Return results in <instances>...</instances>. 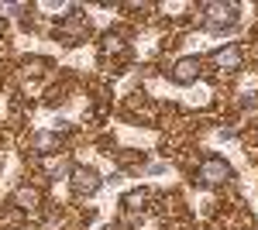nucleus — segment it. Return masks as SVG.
Instances as JSON below:
<instances>
[{
    "label": "nucleus",
    "instance_id": "2",
    "mask_svg": "<svg viewBox=\"0 0 258 230\" xmlns=\"http://www.w3.org/2000/svg\"><path fill=\"white\" fill-rule=\"evenodd\" d=\"M52 35L62 41V45H80L86 35H90V21L83 18V11H69L66 18L55 21V28H52Z\"/></svg>",
    "mask_w": 258,
    "mask_h": 230
},
{
    "label": "nucleus",
    "instance_id": "7",
    "mask_svg": "<svg viewBox=\"0 0 258 230\" xmlns=\"http://www.w3.org/2000/svg\"><path fill=\"white\" fill-rule=\"evenodd\" d=\"M11 199H14V206H21V210H28V213H35V210H38V203H41L38 189H31V186H18Z\"/></svg>",
    "mask_w": 258,
    "mask_h": 230
},
{
    "label": "nucleus",
    "instance_id": "5",
    "mask_svg": "<svg viewBox=\"0 0 258 230\" xmlns=\"http://www.w3.org/2000/svg\"><path fill=\"white\" fill-rule=\"evenodd\" d=\"M210 62L217 65L220 72H238L241 65H244V52H241V45H224V48H217L214 55H210Z\"/></svg>",
    "mask_w": 258,
    "mask_h": 230
},
{
    "label": "nucleus",
    "instance_id": "12",
    "mask_svg": "<svg viewBox=\"0 0 258 230\" xmlns=\"http://www.w3.org/2000/svg\"><path fill=\"white\" fill-rule=\"evenodd\" d=\"M4 11H7V14H18V11H28V7H24V4H0V14H4Z\"/></svg>",
    "mask_w": 258,
    "mask_h": 230
},
{
    "label": "nucleus",
    "instance_id": "10",
    "mask_svg": "<svg viewBox=\"0 0 258 230\" xmlns=\"http://www.w3.org/2000/svg\"><path fill=\"white\" fill-rule=\"evenodd\" d=\"M124 48H127V45H124L120 35H110V31H107V35L100 38V52H103V55H107V52H124Z\"/></svg>",
    "mask_w": 258,
    "mask_h": 230
},
{
    "label": "nucleus",
    "instance_id": "13",
    "mask_svg": "<svg viewBox=\"0 0 258 230\" xmlns=\"http://www.w3.org/2000/svg\"><path fill=\"white\" fill-rule=\"evenodd\" d=\"M0 35H4V21H0Z\"/></svg>",
    "mask_w": 258,
    "mask_h": 230
},
{
    "label": "nucleus",
    "instance_id": "11",
    "mask_svg": "<svg viewBox=\"0 0 258 230\" xmlns=\"http://www.w3.org/2000/svg\"><path fill=\"white\" fill-rule=\"evenodd\" d=\"M241 107L248 110V107H258V93H244L241 96Z\"/></svg>",
    "mask_w": 258,
    "mask_h": 230
},
{
    "label": "nucleus",
    "instance_id": "4",
    "mask_svg": "<svg viewBox=\"0 0 258 230\" xmlns=\"http://www.w3.org/2000/svg\"><path fill=\"white\" fill-rule=\"evenodd\" d=\"M69 186H73V196H76V199H90V196H97V192H100L103 179H100L97 169H90V165H76V169L69 172Z\"/></svg>",
    "mask_w": 258,
    "mask_h": 230
},
{
    "label": "nucleus",
    "instance_id": "3",
    "mask_svg": "<svg viewBox=\"0 0 258 230\" xmlns=\"http://www.w3.org/2000/svg\"><path fill=\"white\" fill-rule=\"evenodd\" d=\"M234 179V169L220 158V155H207L203 162H200V169H197V182L200 186H224V182H231Z\"/></svg>",
    "mask_w": 258,
    "mask_h": 230
},
{
    "label": "nucleus",
    "instance_id": "6",
    "mask_svg": "<svg viewBox=\"0 0 258 230\" xmlns=\"http://www.w3.org/2000/svg\"><path fill=\"white\" fill-rule=\"evenodd\" d=\"M172 83H179V86H189V83H197L200 79V58L197 55H186V58H179L176 65H172Z\"/></svg>",
    "mask_w": 258,
    "mask_h": 230
},
{
    "label": "nucleus",
    "instance_id": "9",
    "mask_svg": "<svg viewBox=\"0 0 258 230\" xmlns=\"http://www.w3.org/2000/svg\"><path fill=\"white\" fill-rule=\"evenodd\" d=\"M31 144H35V151H38V155H52L55 148H59V137H55V134H48V131H38Z\"/></svg>",
    "mask_w": 258,
    "mask_h": 230
},
{
    "label": "nucleus",
    "instance_id": "8",
    "mask_svg": "<svg viewBox=\"0 0 258 230\" xmlns=\"http://www.w3.org/2000/svg\"><path fill=\"white\" fill-rule=\"evenodd\" d=\"M148 196H152L148 189H131V192H124V196H120V206H124V210H131V213H138V210H145Z\"/></svg>",
    "mask_w": 258,
    "mask_h": 230
},
{
    "label": "nucleus",
    "instance_id": "1",
    "mask_svg": "<svg viewBox=\"0 0 258 230\" xmlns=\"http://www.w3.org/2000/svg\"><path fill=\"white\" fill-rule=\"evenodd\" d=\"M241 21V7L238 4H203L200 7V28L203 31H231V28H238Z\"/></svg>",
    "mask_w": 258,
    "mask_h": 230
}]
</instances>
